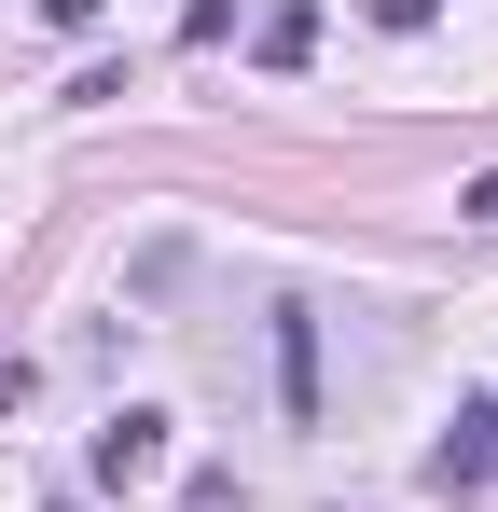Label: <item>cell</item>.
<instances>
[{
    "instance_id": "6da1fadb",
    "label": "cell",
    "mask_w": 498,
    "mask_h": 512,
    "mask_svg": "<svg viewBox=\"0 0 498 512\" xmlns=\"http://www.w3.org/2000/svg\"><path fill=\"white\" fill-rule=\"evenodd\" d=\"M166 443H180V416H166V402H125V416L83 443V471H97L111 499H139V485H166Z\"/></svg>"
},
{
    "instance_id": "7a4b0ae2",
    "label": "cell",
    "mask_w": 498,
    "mask_h": 512,
    "mask_svg": "<svg viewBox=\"0 0 498 512\" xmlns=\"http://www.w3.org/2000/svg\"><path fill=\"white\" fill-rule=\"evenodd\" d=\"M485 471H498V388H485V402H457V429L429 443V485H443V499H471Z\"/></svg>"
},
{
    "instance_id": "3957f363",
    "label": "cell",
    "mask_w": 498,
    "mask_h": 512,
    "mask_svg": "<svg viewBox=\"0 0 498 512\" xmlns=\"http://www.w3.org/2000/svg\"><path fill=\"white\" fill-rule=\"evenodd\" d=\"M277 402L319 416V319H305V305H277Z\"/></svg>"
},
{
    "instance_id": "277c9868",
    "label": "cell",
    "mask_w": 498,
    "mask_h": 512,
    "mask_svg": "<svg viewBox=\"0 0 498 512\" xmlns=\"http://www.w3.org/2000/svg\"><path fill=\"white\" fill-rule=\"evenodd\" d=\"M249 56H263V70H305V56H319V0H277V14L249 28Z\"/></svg>"
},
{
    "instance_id": "5b68a950",
    "label": "cell",
    "mask_w": 498,
    "mask_h": 512,
    "mask_svg": "<svg viewBox=\"0 0 498 512\" xmlns=\"http://www.w3.org/2000/svg\"><path fill=\"white\" fill-rule=\"evenodd\" d=\"M457 222H498V167H485V180H457Z\"/></svg>"
},
{
    "instance_id": "8992f818",
    "label": "cell",
    "mask_w": 498,
    "mask_h": 512,
    "mask_svg": "<svg viewBox=\"0 0 498 512\" xmlns=\"http://www.w3.org/2000/svg\"><path fill=\"white\" fill-rule=\"evenodd\" d=\"M42 28H97V0H42Z\"/></svg>"
},
{
    "instance_id": "52a82bcc",
    "label": "cell",
    "mask_w": 498,
    "mask_h": 512,
    "mask_svg": "<svg viewBox=\"0 0 498 512\" xmlns=\"http://www.w3.org/2000/svg\"><path fill=\"white\" fill-rule=\"evenodd\" d=\"M56 512H83V499H56Z\"/></svg>"
}]
</instances>
